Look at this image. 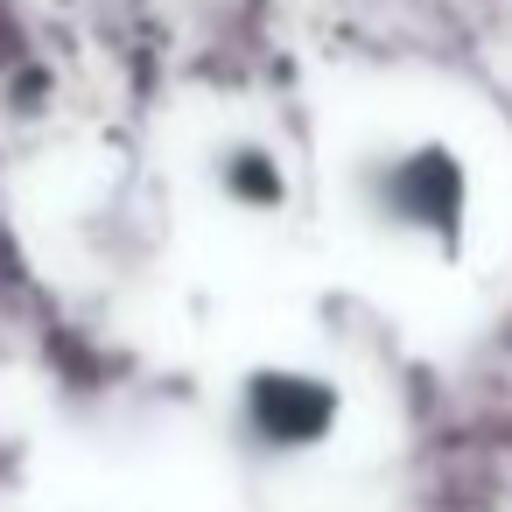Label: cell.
<instances>
[{"instance_id": "cell-1", "label": "cell", "mask_w": 512, "mask_h": 512, "mask_svg": "<svg viewBox=\"0 0 512 512\" xmlns=\"http://www.w3.org/2000/svg\"><path fill=\"white\" fill-rule=\"evenodd\" d=\"M463 197H470L463 162H456L442 141L379 155V162L365 169V211H372V225L407 232V239H442V246H456V232H463Z\"/></svg>"}, {"instance_id": "cell-2", "label": "cell", "mask_w": 512, "mask_h": 512, "mask_svg": "<svg viewBox=\"0 0 512 512\" xmlns=\"http://www.w3.org/2000/svg\"><path fill=\"white\" fill-rule=\"evenodd\" d=\"M337 414H344V400L316 372H253L246 393H239V435L267 456L316 449L337 428Z\"/></svg>"}, {"instance_id": "cell-3", "label": "cell", "mask_w": 512, "mask_h": 512, "mask_svg": "<svg viewBox=\"0 0 512 512\" xmlns=\"http://www.w3.org/2000/svg\"><path fill=\"white\" fill-rule=\"evenodd\" d=\"M218 190H225L232 204H246V211H267V204H281V169H274V155H260V148H232V155L218 162Z\"/></svg>"}]
</instances>
